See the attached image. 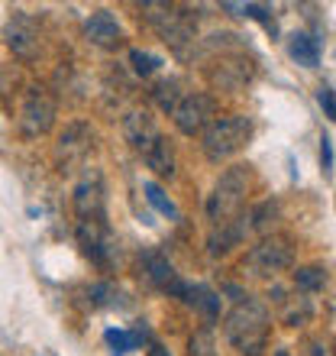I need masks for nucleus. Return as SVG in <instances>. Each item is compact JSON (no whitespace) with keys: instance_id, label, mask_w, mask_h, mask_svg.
I'll list each match as a JSON object with an SVG mask.
<instances>
[{"instance_id":"obj_1","label":"nucleus","mask_w":336,"mask_h":356,"mask_svg":"<svg viewBox=\"0 0 336 356\" xmlns=\"http://www.w3.org/2000/svg\"><path fill=\"white\" fill-rule=\"evenodd\" d=\"M269 324L271 321L265 305L255 298H246L226 314V340L243 356H262L265 337H269Z\"/></svg>"},{"instance_id":"obj_2","label":"nucleus","mask_w":336,"mask_h":356,"mask_svg":"<svg viewBox=\"0 0 336 356\" xmlns=\"http://www.w3.org/2000/svg\"><path fill=\"white\" fill-rule=\"evenodd\" d=\"M246 188H249V172L243 165L226 169L217 178L214 191L207 195V217L214 227H224L236 217H243V201H246Z\"/></svg>"},{"instance_id":"obj_3","label":"nucleus","mask_w":336,"mask_h":356,"mask_svg":"<svg viewBox=\"0 0 336 356\" xmlns=\"http://www.w3.org/2000/svg\"><path fill=\"white\" fill-rule=\"evenodd\" d=\"M252 136V123L249 117H240V113H233V117H220V120H214L210 127L204 130V152L210 162H224L230 159V156H236V152L246 146V140Z\"/></svg>"},{"instance_id":"obj_4","label":"nucleus","mask_w":336,"mask_h":356,"mask_svg":"<svg viewBox=\"0 0 336 356\" xmlns=\"http://www.w3.org/2000/svg\"><path fill=\"white\" fill-rule=\"evenodd\" d=\"M294 263V250L285 236H265L259 246H252L243 259V269L249 275H259V279H269V275H278L281 269H288Z\"/></svg>"},{"instance_id":"obj_5","label":"nucleus","mask_w":336,"mask_h":356,"mask_svg":"<svg viewBox=\"0 0 336 356\" xmlns=\"http://www.w3.org/2000/svg\"><path fill=\"white\" fill-rule=\"evenodd\" d=\"M214 113H217L214 97L194 91V94H181V101L171 111V120L185 136H194V133H204L214 123Z\"/></svg>"},{"instance_id":"obj_6","label":"nucleus","mask_w":336,"mask_h":356,"mask_svg":"<svg viewBox=\"0 0 336 356\" xmlns=\"http://www.w3.org/2000/svg\"><path fill=\"white\" fill-rule=\"evenodd\" d=\"M56 120V101H52V94L36 88V91L26 94V101L19 107V127L26 136H39V133H46Z\"/></svg>"},{"instance_id":"obj_7","label":"nucleus","mask_w":336,"mask_h":356,"mask_svg":"<svg viewBox=\"0 0 336 356\" xmlns=\"http://www.w3.org/2000/svg\"><path fill=\"white\" fill-rule=\"evenodd\" d=\"M91 140L94 133L87 123H68L65 133L58 136V149H56L62 172H72L78 162H84V156L91 152Z\"/></svg>"},{"instance_id":"obj_8","label":"nucleus","mask_w":336,"mask_h":356,"mask_svg":"<svg viewBox=\"0 0 336 356\" xmlns=\"http://www.w3.org/2000/svg\"><path fill=\"white\" fill-rule=\"evenodd\" d=\"M78 243H81L84 256L91 263H110V227H107V220H78Z\"/></svg>"},{"instance_id":"obj_9","label":"nucleus","mask_w":336,"mask_h":356,"mask_svg":"<svg viewBox=\"0 0 336 356\" xmlns=\"http://www.w3.org/2000/svg\"><path fill=\"white\" fill-rule=\"evenodd\" d=\"M75 214H78V220H107V217H103V181L97 172H87V175L78 181Z\"/></svg>"},{"instance_id":"obj_10","label":"nucleus","mask_w":336,"mask_h":356,"mask_svg":"<svg viewBox=\"0 0 336 356\" xmlns=\"http://www.w3.org/2000/svg\"><path fill=\"white\" fill-rule=\"evenodd\" d=\"M146 275H149V282L156 285V289L165 291V295H171V298H181V291H185V285H187V282L175 272V266L159 253L146 256Z\"/></svg>"},{"instance_id":"obj_11","label":"nucleus","mask_w":336,"mask_h":356,"mask_svg":"<svg viewBox=\"0 0 336 356\" xmlns=\"http://www.w3.org/2000/svg\"><path fill=\"white\" fill-rule=\"evenodd\" d=\"M123 136H126V143H130L133 149L146 152L152 146V143L159 140L162 133L159 127H156V120H152L146 111H133L126 120H123Z\"/></svg>"},{"instance_id":"obj_12","label":"nucleus","mask_w":336,"mask_h":356,"mask_svg":"<svg viewBox=\"0 0 336 356\" xmlns=\"http://www.w3.org/2000/svg\"><path fill=\"white\" fill-rule=\"evenodd\" d=\"M7 46L17 52V56L29 58L33 52H36L39 46V36H36V26H33V19L23 17V13H17V17L10 19L7 26Z\"/></svg>"},{"instance_id":"obj_13","label":"nucleus","mask_w":336,"mask_h":356,"mask_svg":"<svg viewBox=\"0 0 336 356\" xmlns=\"http://www.w3.org/2000/svg\"><path fill=\"white\" fill-rule=\"evenodd\" d=\"M84 36L91 39L94 46H113L117 39H120V23L113 13L107 10H97L87 23H84Z\"/></svg>"},{"instance_id":"obj_14","label":"nucleus","mask_w":336,"mask_h":356,"mask_svg":"<svg viewBox=\"0 0 336 356\" xmlns=\"http://www.w3.org/2000/svg\"><path fill=\"white\" fill-rule=\"evenodd\" d=\"M142 159H146V165L162 178H168L175 172V149H171V143H168L165 136H159V140L152 143L149 149L142 152Z\"/></svg>"},{"instance_id":"obj_15","label":"nucleus","mask_w":336,"mask_h":356,"mask_svg":"<svg viewBox=\"0 0 336 356\" xmlns=\"http://www.w3.org/2000/svg\"><path fill=\"white\" fill-rule=\"evenodd\" d=\"M288 56L304 68H317L320 65V42L308 33H294L288 39Z\"/></svg>"},{"instance_id":"obj_16","label":"nucleus","mask_w":336,"mask_h":356,"mask_svg":"<svg viewBox=\"0 0 336 356\" xmlns=\"http://www.w3.org/2000/svg\"><path fill=\"white\" fill-rule=\"evenodd\" d=\"M181 301L191 305V308H197L201 314H207V318H217V314H220V298H217V291H210L207 285H191V282H187L185 291H181Z\"/></svg>"},{"instance_id":"obj_17","label":"nucleus","mask_w":336,"mask_h":356,"mask_svg":"<svg viewBox=\"0 0 336 356\" xmlns=\"http://www.w3.org/2000/svg\"><path fill=\"white\" fill-rule=\"evenodd\" d=\"M149 337L146 334V327L140 330H123V327H107L103 330V340H107V347H110L113 356H126L130 350H136L142 343V340Z\"/></svg>"},{"instance_id":"obj_18","label":"nucleus","mask_w":336,"mask_h":356,"mask_svg":"<svg viewBox=\"0 0 336 356\" xmlns=\"http://www.w3.org/2000/svg\"><path fill=\"white\" fill-rule=\"evenodd\" d=\"M142 191H146V201H149V204L156 207L159 214H165L168 220H178V207H175V201H171V197H168L165 191H162V188L156 185V181H142Z\"/></svg>"},{"instance_id":"obj_19","label":"nucleus","mask_w":336,"mask_h":356,"mask_svg":"<svg viewBox=\"0 0 336 356\" xmlns=\"http://www.w3.org/2000/svg\"><path fill=\"white\" fill-rule=\"evenodd\" d=\"M187 356H220L217 353V337L210 327H201L187 340Z\"/></svg>"},{"instance_id":"obj_20","label":"nucleus","mask_w":336,"mask_h":356,"mask_svg":"<svg viewBox=\"0 0 336 356\" xmlns=\"http://www.w3.org/2000/svg\"><path fill=\"white\" fill-rule=\"evenodd\" d=\"M224 10H233L236 17H246V19H259L265 23L269 29H275V19H271V10L265 3H224Z\"/></svg>"},{"instance_id":"obj_21","label":"nucleus","mask_w":336,"mask_h":356,"mask_svg":"<svg viewBox=\"0 0 336 356\" xmlns=\"http://www.w3.org/2000/svg\"><path fill=\"white\" fill-rule=\"evenodd\" d=\"M294 285L301 291H320L327 285V272L320 269V266H304V269L294 272Z\"/></svg>"},{"instance_id":"obj_22","label":"nucleus","mask_w":336,"mask_h":356,"mask_svg":"<svg viewBox=\"0 0 336 356\" xmlns=\"http://www.w3.org/2000/svg\"><path fill=\"white\" fill-rule=\"evenodd\" d=\"M130 65H133V72H136L140 78H149V75H156V72H159L162 58L152 56V52H142V49H133V52H130Z\"/></svg>"},{"instance_id":"obj_23","label":"nucleus","mask_w":336,"mask_h":356,"mask_svg":"<svg viewBox=\"0 0 336 356\" xmlns=\"http://www.w3.org/2000/svg\"><path fill=\"white\" fill-rule=\"evenodd\" d=\"M87 298H91V305H97V308H113V305H120V291L113 289L110 282H97V285L87 289Z\"/></svg>"},{"instance_id":"obj_24","label":"nucleus","mask_w":336,"mask_h":356,"mask_svg":"<svg viewBox=\"0 0 336 356\" xmlns=\"http://www.w3.org/2000/svg\"><path fill=\"white\" fill-rule=\"evenodd\" d=\"M156 101H159V107L162 111H175V104L181 101V94H178V81H162V85H156Z\"/></svg>"},{"instance_id":"obj_25","label":"nucleus","mask_w":336,"mask_h":356,"mask_svg":"<svg viewBox=\"0 0 336 356\" xmlns=\"http://www.w3.org/2000/svg\"><path fill=\"white\" fill-rule=\"evenodd\" d=\"M317 104L324 107V113H327L330 120H336V91H333V88H320V91H317Z\"/></svg>"},{"instance_id":"obj_26","label":"nucleus","mask_w":336,"mask_h":356,"mask_svg":"<svg viewBox=\"0 0 336 356\" xmlns=\"http://www.w3.org/2000/svg\"><path fill=\"white\" fill-rule=\"evenodd\" d=\"M320 162H324V172L333 169V143H330V136L320 140Z\"/></svg>"},{"instance_id":"obj_27","label":"nucleus","mask_w":336,"mask_h":356,"mask_svg":"<svg viewBox=\"0 0 336 356\" xmlns=\"http://www.w3.org/2000/svg\"><path fill=\"white\" fill-rule=\"evenodd\" d=\"M149 356H171V353H168V350H165V347H159V343H156V347H152V350H149Z\"/></svg>"},{"instance_id":"obj_28","label":"nucleus","mask_w":336,"mask_h":356,"mask_svg":"<svg viewBox=\"0 0 336 356\" xmlns=\"http://www.w3.org/2000/svg\"><path fill=\"white\" fill-rule=\"evenodd\" d=\"M275 356H288V353H285V350H278V353H275Z\"/></svg>"},{"instance_id":"obj_29","label":"nucleus","mask_w":336,"mask_h":356,"mask_svg":"<svg viewBox=\"0 0 336 356\" xmlns=\"http://www.w3.org/2000/svg\"><path fill=\"white\" fill-rule=\"evenodd\" d=\"M39 356H56V353H39Z\"/></svg>"}]
</instances>
